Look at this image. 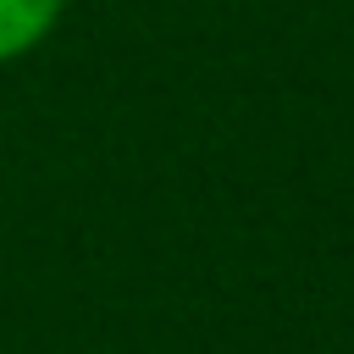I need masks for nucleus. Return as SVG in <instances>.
<instances>
[{
  "label": "nucleus",
  "mask_w": 354,
  "mask_h": 354,
  "mask_svg": "<svg viewBox=\"0 0 354 354\" xmlns=\"http://www.w3.org/2000/svg\"><path fill=\"white\" fill-rule=\"evenodd\" d=\"M61 11H66V0H0V66L39 50L55 33Z\"/></svg>",
  "instance_id": "nucleus-1"
}]
</instances>
